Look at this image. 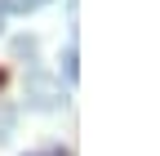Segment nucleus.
<instances>
[{
    "label": "nucleus",
    "mask_w": 160,
    "mask_h": 156,
    "mask_svg": "<svg viewBox=\"0 0 160 156\" xmlns=\"http://www.w3.org/2000/svg\"><path fill=\"white\" fill-rule=\"evenodd\" d=\"M40 5H49V0H0V13H36Z\"/></svg>",
    "instance_id": "1"
},
{
    "label": "nucleus",
    "mask_w": 160,
    "mask_h": 156,
    "mask_svg": "<svg viewBox=\"0 0 160 156\" xmlns=\"http://www.w3.org/2000/svg\"><path fill=\"white\" fill-rule=\"evenodd\" d=\"M31 103H36V107H53L58 98H53V89H49L45 81H36V85H31Z\"/></svg>",
    "instance_id": "2"
},
{
    "label": "nucleus",
    "mask_w": 160,
    "mask_h": 156,
    "mask_svg": "<svg viewBox=\"0 0 160 156\" xmlns=\"http://www.w3.org/2000/svg\"><path fill=\"white\" fill-rule=\"evenodd\" d=\"M62 71H67V81H76V76H80V67H76V45H71L67 58H62Z\"/></svg>",
    "instance_id": "3"
},
{
    "label": "nucleus",
    "mask_w": 160,
    "mask_h": 156,
    "mask_svg": "<svg viewBox=\"0 0 160 156\" xmlns=\"http://www.w3.org/2000/svg\"><path fill=\"white\" fill-rule=\"evenodd\" d=\"M31 156H71V152H62V147H53V152H31Z\"/></svg>",
    "instance_id": "4"
},
{
    "label": "nucleus",
    "mask_w": 160,
    "mask_h": 156,
    "mask_svg": "<svg viewBox=\"0 0 160 156\" xmlns=\"http://www.w3.org/2000/svg\"><path fill=\"white\" fill-rule=\"evenodd\" d=\"M0 85H5V71H0Z\"/></svg>",
    "instance_id": "5"
},
{
    "label": "nucleus",
    "mask_w": 160,
    "mask_h": 156,
    "mask_svg": "<svg viewBox=\"0 0 160 156\" xmlns=\"http://www.w3.org/2000/svg\"><path fill=\"white\" fill-rule=\"evenodd\" d=\"M0 27H5V13H0Z\"/></svg>",
    "instance_id": "6"
}]
</instances>
